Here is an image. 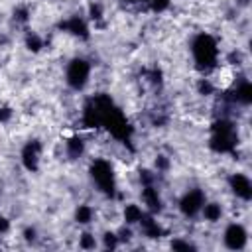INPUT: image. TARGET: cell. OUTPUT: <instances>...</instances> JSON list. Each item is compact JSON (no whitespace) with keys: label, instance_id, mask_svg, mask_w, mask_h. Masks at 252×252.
<instances>
[{"label":"cell","instance_id":"cell-1","mask_svg":"<svg viewBox=\"0 0 252 252\" xmlns=\"http://www.w3.org/2000/svg\"><path fill=\"white\" fill-rule=\"evenodd\" d=\"M191 53L195 59V65L199 71H213L217 69V61H219V45L217 39L211 33H199L193 41H191Z\"/></svg>","mask_w":252,"mask_h":252},{"label":"cell","instance_id":"cell-2","mask_svg":"<svg viewBox=\"0 0 252 252\" xmlns=\"http://www.w3.org/2000/svg\"><path fill=\"white\" fill-rule=\"evenodd\" d=\"M211 148L217 154H226L236 148V128L234 124L222 116L213 124V136H211Z\"/></svg>","mask_w":252,"mask_h":252},{"label":"cell","instance_id":"cell-3","mask_svg":"<svg viewBox=\"0 0 252 252\" xmlns=\"http://www.w3.org/2000/svg\"><path fill=\"white\" fill-rule=\"evenodd\" d=\"M91 177L94 181V185L106 193V195H114L116 191V179H114V169L110 165V161L106 159H94L91 163Z\"/></svg>","mask_w":252,"mask_h":252},{"label":"cell","instance_id":"cell-4","mask_svg":"<svg viewBox=\"0 0 252 252\" xmlns=\"http://www.w3.org/2000/svg\"><path fill=\"white\" fill-rule=\"evenodd\" d=\"M89 75H91V65L87 59L75 57L69 65H67V73H65V81L73 91H81L85 89V85L89 83Z\"/></svg>","mask_w":252,"mask_h":252},{"label":"cell","instance_id":"cell-5","mask_svg":"<svg viewBox=\"0 0 252 252\" xmlns=\"http://www.w3.org/2000/svg\"><path fill=\"white\" fill-rule=\"evenodd\" d=\"M203 205H205V193L201 189H189L179 201V211L185 217H195L197 213H201Z\"/></svg>","mask_w":252,"mask_h":252},{"label":"cell","instance_id":"cell-6","mask_svg":"<svg viewBox=\"0 0 252 252\" xmlns=\"http://www.w3.org/2000/svg\"><path fill=\"white\" fill-rule=\"evenodd\" d=\"M248 242V234H246V228L240 224V222H232L226 226L224 230V246L230 248V250H242Z\"/></svg>","mask_w":252,"mask_h":252},{"label":"cell","instance_id":"cell-7","mask_svg":"<svg viewBox=\"0 0 252 252\" xmlns=\"http://www.w3.org/2000/svg\"><path fill=\"white\" fill-rule=\"evenodd\" d=\"M39 158H41V144L37 140H32L24 146L22 150V163L28 171H37L39 169Z\"/></svg>","mask_w":252,"mask_h":252},{"label":"cell","instance_id":"cell-8","mask_svg":"<svg viewBox=\"0 0 252 252\" xmlns=\"http://www.w3.org/2000/svg\"><path fill=\"white\" fill-rule=\"evenodd\" d=\"M228 183H230L232 193L238 199H242V201H250L252 199V183H250L248 175H244V173H232L230 179H228Z\"/></svg>","mask_w":252,"mask_h":252},{"label":"cell","instance_id":"cell-9","mask_svg":"<svg viewBox=\"0 0 252 252\" xmlns=\"http://www.w3.org/2000/svg\"><path fill=\"white\" fill-rule=\"evenodd\" d=\"M59 28L65 30V32H69V33H73V35H77V37H81V39H87L89 37V28H87L85 20L79 18V16H71L69 20L61 22Z\"/></svg>","mask_w":252,"mask_h":252},{"label":"cell","instance_id":"cell-10","mask_svg":"<svg viewBox=\"0 0 252 252\" xmlns=\"http://www.w3.org/2000/svg\"><path fill=\"white\" fill-rule=\"evenodd\" d=\"M142 201L150 209V213H159L161 211V199H159V193L154 187V183L152 185H144V189H142Z\"/></svg>","mask_w":252,"mask_h":252},{"label":"cell","instance_id":"cell-11","mask_svg":"<svg viewBox=\"0 0 252 252\" xmlns=\"http://www.w3.org/2000/svg\"><path fill=\"white\" fill-rule=\"evenodd\" d=\"M140 226H142V232L148 236V238H159L163 234L161 226L158 224V220H154L152 215H142L140 219Z\"/></svg>","mask_w":252,"mask_h":252},{"label":"cell","instance_id":"cell-12","mask_svg":"<svg viewBox=\"0 0 252 252\" xmlns=\"http://www.w3.org/2000/svg\"><path fill=\"white\" fill-rule=\"evenodd\" d=\"M65 148H67V156L73 158V159H77V158H81L83 152H85V142H83L79 136H73V138H69V140L65 142Z\"/></svg>","mask_w":252,"mask_h":252},{"label":"cell","instance_id":"cell-13","mask_svg":"<svg viewBox=\"0 0 252 252\" xmlns=\"http://www.w3.org/2000/svg\"><path fill=\"white\" fill-rule=\"evenodd\" d=\"M201 213H203L205 220L217 222V220H220V217H222V207H220L219 203H205V205L201 207Z\"/></svg>","mask_w":252,"mask_h":252},{"label":"cell","instance_id":"cell-14","mask_svg":"<svg viewBox=\"0 0 252 252\" xmlns=\"http://www.w3.org/2000/svg\"><path fill=\"white\" fill-rule=\"evenodd\" d=\"M142 215H144V211H142L138 205H126V209H124V220H126L128 224L140 222Z\"/></svg>","mask_w":252,"mask_h":252},{"label":"cell","instance_id":"cell-15","mask_svg":"<svg viewBox=\"0 0 252 252\" xmlns=\"http://www.w3.org/2000/svg\"><path fill=\"white\" fill-rule=\"evenodd\" d=\"M75 219H77V222H81V224L91 222V220H93V209H91L89 205H79V209H77V213H75Z\"/></svg>","mask_w":252,"mask_h":252},{"label":"cell","instance_id":"cell-16","mask_svg":"<svg viewBox=\"0 0 252 252\" xmlns=\"http://www.w3.org/2000/svg\"><path fill=\"white\" fill-rule=\"evenodd\" d=\"M26 45H28V49H32V51H39V49L43 47V41L39 39V35H37V33L30 32V33L26 35Z\"/></svg>","mask_w":252,"mask_h":252},{"label":"cell","instance_id":"cell-17","mask_svg":"<svg viewBox=\"0 0 252 252\" xmlns=\"http://www.w3.org/2000/svg\"><path fill=\"white\" fill-rule=\"evenodd\" d=\"M79 246L85 248V250H91V248L96 246V240H94V236L91 232H83L81 238H79Z\"/></svg>","mask_w":252,"mask_h":252},{"label":"cell","instance_id":"cell-18","mask_svg":"<svg viewBox=\"0 0 252 252\" xmlns=\"http://www.w3.org/2000/svg\"><path fill=\"white\" fill-rule=\"evenodd\" d=\"M197 89H199V93H201V94H205V96H209V94H213V93H215V85H213L209 79H201Z\"/></svg>","mask_w":252,"mask_h":252},{"label":"cell","instance_id":"cell-19","mask_svg":"<svg viewBox=\"0 0 252 252\" xmlns=\"http://www.w3.org/2000/svg\"><path fill=\"white\" fill-rule=\"evenodd\" d=\"M118 242H120V240H118V236H116L114 232H106V234L102 236V246H104L106 250H108V248H116Z\"/></svg>","mask_w":252,"mask_h":252},{"label":"cell","instance_id":"cell-20","mask_svg":"<svg viewBox=\"0 0 252 252\" xmlns=\"http://www.w3.org/2000/svg\"><path fill=\"white\" fill-rule=\"evenodd\" d=\"M148 4H150V8L154 12H161V10H165L169 6V0H148Z\"/></svg>","mask_w":252,"mask_h":252},{"label":"cell","instance_id":"cell-21","mask_svg":"<svg viewBox=\"0 0 252 252\" xmlns=\"http://www.w3.org/2000/svg\"><path fill=\"white\" fill-rule=\"evenodd\" d=\"M89 14H91L93 20H100V16H102V6H100L98 2H93L91 8H89Z\"/></svg>","mask_w":252,"mask_h":252},{"label":"cell","instance_id":"cell-22","mask_svg":"<svg viewBox=\"0 0 252 252\" xmlns=\"http://www.w3.org/2000/svg\"><path fill=\"white\" fill-rule=\"evenodd\" d=\"M14 16H16V20L18 22H28V16H30V12H28V8L26 6H20V8H16V12H14Z\"/></svg>","mask_w":252,"mask_h":252},{"label":"cell","instance_id":"cell-23","mask_svg":"<svg viewBox=\"0 0 252 252\" xmlns=\"http://www.w3.org/2000/svg\"><path fill=\"white\" fill-rule=\"evenodd\" d=\"M171 248H175V250H191V248H195V246H193V244H189V242L173 240V242H171Z\"/></svg>","mask_w":252,"mask_h":252},{"label":"cell","instance_id":"cell-24","mask_svg":"<svg viewBox=\"0 0 252 252\" xmlns=\"http://www.w3.org/2000/svg\"><path fill=\"white\" fill-rule=\"evenodd\" d=\"M10 116H12V110H10L8 106H2V108H0V122L10 120Z\"/></svg>","mask_w":252,"mask_h":252},{"label":"cell","instance_id":"cell-25","mask_svg":"<svg viewBox=\"0 0 252 252\" xmlns=\"http://www.w3.org/2000/svg\"><path fill=\"white\" fill-rule=\"evenodd\" d=\"M156 167H158V169H165V167H167V159H165L163 156H159V158L156 159Z\"/></svg>","mask_w":252,"mask_h":252},{"label":"cell","instance_id":"cell-26","mask_svg":"<svg viewBox=\"0 0 252 252\" xmlns=\"http://www.w3.org/2000/svg\"><path fill=\"white\" fill-rule=\"evenodd\" d=\"M35 238V230L33 228H28L26 230V240H33Z\"/></svg>","mask_w":252,"mask_h":252},{"label":"cell","instance_id":"cell-27","mask_svg":"<svg viewBox=\"0 0 252 252\" xmlns=\"http://www.w3.org/2000/svg\"><path fill=\"white\" fill-rule=\"evenodd\" d=\"M8 230V220L0 217V232H6Z\"/></svg>","mask_w":252,"mask_h":252},{"label":"cell","instance_id":"cell-28","mask_svg":"<svg viewBox=\"0 0 252 252\" xmlns=\"http://www.w3.org/2000/svg\"><path fill=\"white\" fill-rule=\"evenodd\" d=\"M130 2H140V0H130ZM146 2H148V0H146Z\"/></svg>","mask_w":252,"mask_h":252}]
</instances>
